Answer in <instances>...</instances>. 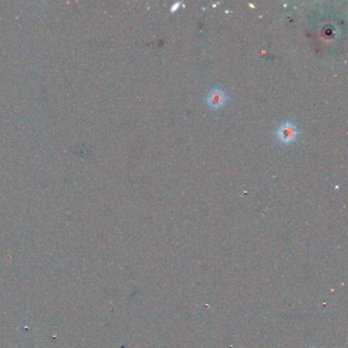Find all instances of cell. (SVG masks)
I'll return each mask as SVG.
<instances>
[{"label": "cell", "mask_w": 348, "mask_h": 348, "mask_svg": "<svg viewBox=\"0 0 348 348\" xmlns=\"http://www.w3.org/2000/svg\"><path fill=\"white\" fill-rule=\"evenodd\" d=\"M227 99V96L225 92L221 89H213L210 92L205 98L206 103L208 106L212 108H220L222 105H224L225 101Z\"/></svg>", "instance_id": "7a4b0ae2"}, {"label": "cell", "mask_w": 348, "mask_h": 348, "mask_svg": "<svg viewBox=\"0 0 348 348\" xmlns=\"http://www.w3.org/2000/svg\"><path fill=\"white\" fill-rule=\"evenodd\" d=\"M179 5H180V3L178 2V3H175L173 6H172V8H171V11H175L176 9H178V7H179Z\"/></svg>", "instance_id": "3957f363"}, {"label": "cell", "mask_w": 348, "mask_h": 348, "mask_svg": "<svg viewBox=\"0 0 348 348\" xmlns=\"http://www.w3.org/2000/svg\"><path fill=\"white\" fill-rule=\"evenodd\" d=\"M298 134L297 128L293 123L285 122L280 125V127L277 130V137L279 138V140L282 143L288 144L295 140V138Z\"/></svg>", "instance_id": "6da1fadb"}]
</instances>
